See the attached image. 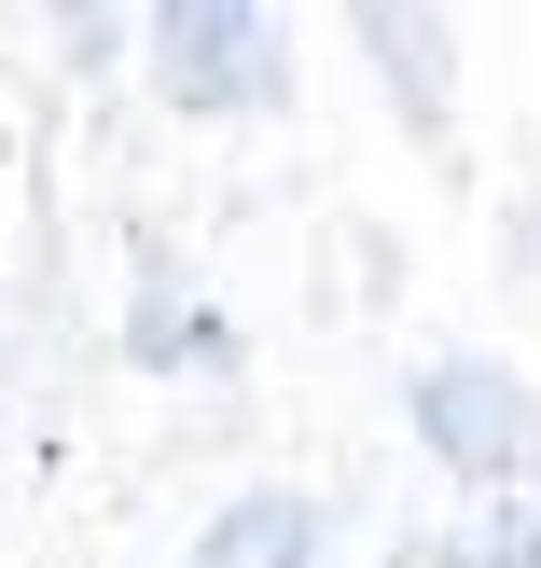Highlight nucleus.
<instances>
[{"mask_svg":"<svg viewBox=\"0 0 541 568\" xmlns=\"http://www.w3.org/2000/svg\"><path fill=\"white\" fill-rule=\"evenodd\" d=\"M417 430H431V458L459 471V486H514L541 458V403L500 361H444V375H417Z\"/></svg>","mask_w":541,"mask_h":568,"instance_id":"nucleus-1","label":"nucleus"},{"mask_svg":"<svg viewBox=\"0 0 541 568\" xmlns=\"http://www.w3.org/2000/svg\"><path fill=\"white\" fill-rule=\"evenodd\" d=\"M153 83L181 111H250V98H278V28L264 14H237V0H222V14H153Z\"/></svg>","mask_w":541,"mask_h":568,"instance_id":"nucleus-2","label":"nucleus"},{"mask_svg":"<svg viewBox=\"0 0 541 568\" xmlns=\"http://www.w3.org/2000/svg\"><path fill=\"white\" fill-rule=\"evenodd\" d=\"M194 568H320V499H292V486L222 499L209 541H194Z\"/></svg>","mask_w":541,"mask_h":568,"instance_id":"nucleus-3","label":"nucleus"},{"mask_svg":"<svg viewBox=\"0 0 541 568\" xmlns=\"http://www.w3.org/2000/svg\"><path fill=\"white\" fill-rule=\"evenodd\" d=\"M487 568H541V527H500V541H487Z\"/></svg>","mask_w":541,"mask_h":568,"instance_id":"nucleus-4","label":"nucleus"},{"mask_svg":"<svg viewBox=\"0 0 541 568\" xmlns=\"http://www.w3.org/2000/svg\"><path fill=\"white\" fill-rule=\"evenodd\" d=\"M403 568H472V555H403Z\"/></svg>","mask_w":541,"mask_h":568,"instance_id":"nucleus-5","label":"nucleus"}]
</instances>
